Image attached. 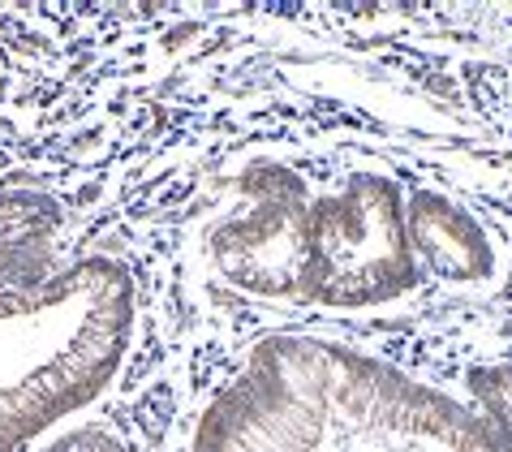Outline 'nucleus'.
<instances>
[{"mask_svg":"<svg viewBox=\"0 0 512 452\" xmlns=\"http://www.w3.org/2000/svg\"><path fill=\"white\" fill-rule=\"evenodd\" d=\"M405 233L414 263L444 280L448 289H482L500 272V250H495L491 229L448 194L422 190L405 199Z\"/></svg>","mask_w":512,"mask_h":452,"instance_id":"nucleus-4","label":"nucleus"},{"mask_svg":"<svg viewBox=\"0 0 512 452\" xmlns=\"http://www.w3.org/2000/svg\"><path fill=\"white\" fill-rule=\"evenodd\" d=\"M190 452H512V405L478 414L358 349L280 336L211 397Z\"/></svg>","mask_w":512,"mask_h":452,"instance_id":"nucleus-1","label":"nucleus"},{"mask_svg":"<svg viewBox=\"0 0 512 452\" xmlns=\"http://www.w3.org/2000/svg\"><path fill=\"white\" fill-rule=\"evenodd\" d=\"M35 452H134V448L104 427H74L65 435H52V440Z\"/></svg>","mask_w":512,"mask_h":452,"instance_id":"nucleus-5","label":"nucleus"},{"mask_svg":"<svg viewBox=\"0 0 512 452\" xmlns=\"http://www.w3.org/2000/svg\"><path fill=\"white\" fill-rule=\"evenodd\" d=\"M134 280L104 254H61L56 211L0 190V452L82 414L134 345Z\"/></svg>","mask_w":512,"mask_h":452,"instance_id":"nucleus-2","label":"nucleus"},{"mask_svg":"<svg viewBox=\"0 0 512 452\" xmlns=\"http://www.w3.org/2000/svg\"><path fill=\"white\" fill-rule=\"evenodd\" d=\"M216 254L237 289L323 310H371L418 285L405 199L366 168L332 190L259 194L220 233Z\"/></svg>","mask_w":512,"mask_h":452,"instance_id":"nucleus-3","label":"nucleus"}]
</instances>
